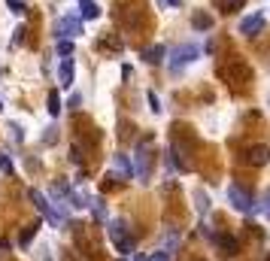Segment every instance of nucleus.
Instances as JSON below:
<instances>
[{"instance_id": "27", "label": "nucleus", "mask_w": 270, "mask_h": 261, "mask_svg": "<svg viewBox=\"0 0 270 261\" xmlns=\"http://www.w3.org/2000/svg\"><path fill=\"white\" fill-rule=\"evenodd\" d=\"M9 131H12V140L22 143V128H19V125H9Z\"/></svg>"}, {"instance_id": "34", "label": "nucleus", "mask_w": 270, "mask_h": 261, "mask_svg": "<svg viewBox=\"0 0 270 261\" xmlns=\"http://www.w3.org/2000/svg\"><path fill=\"white\" fill-rule=\"evenodd\" d=\"M0 110H3V97H0Z\"/></svg>"}, {"instance_id": "13", "label": "nucleus", "mask_w": 270, "mask_h": 261, "mask_svg": "<svg viewBox=\"0 0 270 261\" xmlns=\"http://www.w3.org/2000/svg\"><path fill=\"white\" fill-rule=\"evenodd\" d=\"M79 9H82V19H97L100 15V6L94 0H79Z\"/></svg>"}, {"instance_id": "35", "label": "nucleus", "mask_w": 270, "mask_h": 261, "mask_svg": "<svg viewBox=\"0 0 270 261\" xmlns=\"http://www.w3.org/2000/svg\"><path fill=\"white\" fill-rule=\"evenodd\" d=\"M121 261H128V258H121Z\"/></svg>"}, {"instance_id": "22", "label": "nucleus", "mask_w": 270, "mask_h": 261, "mask_svg": "<svg viewBox=\"0 0 270 261\" xmlns=\"http://www.w3.org/2000/svg\"><path fill=\"white\" fill-rule=\"evenodd\" d=\"M91 213H94V219H106V210H103V201H91Z\"/></svg>"}, {"instance_id": "16", "label": "nucleus", "mask_w": 270, "mask_h": 261, "mask_svg": "<svg viewBox=\"0 0 270 261\" xmlns=\"http://www.w3.org/2000/svg\"><path fill=\"white\" fill-rule=\"evenodd\" d=\"M37 231H40V222H33V225H28V228H25V231L19 234V246L25 249V246H28V243L33 240V234H37Z\"/></svg>"}, {"instance_id": "26", "label": "nucleus", "mask_w": 270, "mask_h": 261, "mask_svg": "<svg viewBox=\"0 0 270 261\" xmlns=\"http://www.w3.org/2000/svg\"><path fill=\"white\" fill-rule=\"evenodd\" d=\"M70 161H73V164H82V152H79V146H70Z\"/></svg>"}, {"instance_id": "23", "label": "nucleus", "mask_w": 270, "mask_h": 261, "mask_svg": "<svg viewBox=\"0 0 270 261\" xmlns=\"http://www.w3.org/2000/svg\"><path fill=\"white\" fill-rule=\"evenodd\" d=\"M58 55H73V43H70V40H58Z\"/></svg>"}, {"instance_id": "32", "label": "nucleus", "mask_w": 270, "mask_h": 261, "mask_svg": "<svg viewBox=\"0 0 270 261\" xmlns=\"http://www.w3.org/2000/svg\"><path fill=\"white\" fill-rule=\"evenodd\" d=\"M79 100H82V97H79V94H73V97H70V103H67V107H70V110H76V107H79Z\"/></svg>"}, {"instance_id": "29", "label": "nucleus", "mask_w": 270, "mask_h": 261, "mask_svg": "<svg viewBox=\"0 0 270 261\" xmlns=\"http://www.w3.org/2000/svg\"><path fill=\"white\" fill-rule=\"evenodd\" d=\"M158 6H182V0H158Z\"/></svg>"}, {"instance_id": "19", "label": "nucleus", "mask_w": 270, "mask_h": 261, "mask_svg": "<svg viewBox=\"0 0 270 261\" xmlns=\"http://www.w3.org/2000/svg\"><path fill=\"white\" fill-rule=\"evenodd\" d=\"M6 6H9V12H15V15H25V12H28L25 0H6Z\"/></svg>"}, {"instance_id": "6", "label": "nucleus", "mask_w": 270, "mask_h": 261, "mask_svg": "<svg viewBox=\"0 0 270 261\" xmlns=\"http://www.w3.org/2000/svg\"><path fill=\"white\" fill-rule=\"evenodd\" d=\"M243 158H246V164H252V167H264V164H270V146H264V143L249 146Z\"/></svg>"}, {"instance_id": "28", "label": "nucleus", "mask_w": 270, "mask_h": 261, "mask_svg": "<svg viewBox=\"0 0 270 261\" xmlns=\"http://www.w3.org/2000/svg\"><path fill=\"white\" fill-rule=\"evenodd\" d=\"M149 261H170V252H155L149 255Z\"/></svg>"}, {"instance_id": "9", "label": "nucleus", "mask_w": 270, "mask_h": 261, "mask_svg": "<svg viewBox=\"0 0 270 261\" xmlns=\"http://www.w3.org/2000/svg\"><path fill=\"white\" fill-rule=\"evenodd\" d=\"M137 173L143 179L149 176V152H146V140L140 143V149H137Z\"/></svg>"}, {"instance_id": "30", "label": "nucleus", "mask_w": 270, "mask_h": 261, "mask_svg": "<svg viewBox=\"0 0 270 261\" xmlns=\"http://www.w3.org/2000/svg\"><path fill=\"white\" fill-rule=\"evenodd\" d=\"M261 210H264V216L270 219V191H267V195H264V206H261Z\"/></svg>"}, {"instance_id": "24", "label": "nucleus", "mask_w": 270, "mask_h": 261, "mask_svg": "<svg viewBox=\"0 0 270 261\" xmlns=\"http://www.w3.org/2000/svg\"><path fill=\"white\" fill-rule=\"evenodd\" d=\"M149 110H152V113H161V100H158L155 91H149Z\"/></svg>"}, {"instance_id": "33", "label": "nucleus", "mask_w": 270, "mask_h": 261, "mask_svg": "<svg viewBox=\"0 0 270 261\" xmlns=\"http://www.w3.org/2000/svg\"><path fill=\"white\" fill-rule=\"evenodd\" d=\"M134 261H149V258H146V255H137V258H134Z\"/></svg>"}, {"instance_id": "1", "label": "nucleus", "mask_w": 270, "mask_h": 261, "mask_svg": "<svg viewBox=\"0 0 270 261\" xmlns=\"http://www.w3.org/2000/svg\"><path fill=\"white\" fill-rule=\"evenodd\" d=\"M110 240L116 243V249H119L124 258L134 255V237L128 234V228H124V222H121V219L110 222Z\"/></svg>"}, {"instance_id": "31", "label": "nucleus", "mask_w": 270, "mask_h": 261, "mask_svg": "<svg viewBox=\"0 0 270 261\" xmlns=\"http://www.w3.org/2000/svg\"><path fill=\"white\" fill-rule=\"evenodd\" d=\"M25 33H28V30H25V28H19V30H15V40H12V43H15V46H19V43L25 40Z\"/></svg>"}, {"instance_id": "36", "label": "nucleus", "mask_w": 270, "mask_h": 261, "mask_svg": "<svg viewBox=\"0 0 270 261\" xmlns=\"http://www.w3.org/2000/svg\"><path fill=\"white\" fill-rule=\"evenodd\" d=\"M194 261H201V258H194Z\"/></svg>"}, {"instance_id": "21", "label": "nucleus", "mask_w": 270, "mask_h": 261, "mask_svg": "<svg viewBox=\"0 0 270 261\" xmlns=\"http://www.w3.org/2000/svg\"><path fill=\"white\" fill-rule=\"evenodd\" d=\"M194 201H197V210H201V213H207V210H210V198L204 195V191H197Z\"/></svg>"}, {"instance_id": "5", "label": "nucleus", "mask_w": 270, "mask_h": 261, "mask_svg": "<svg viewBox=\"0 0 270 261\" xmlns=\"http://www.w3.org/2000/svg\"><path fill=\"white\" fill-rule=\"evenodd\" d=\"M55 33H58L61 40L79 37V33H82V19H73V15H64V19H58V25H55Z\"/></svg>"}, {"instance_id": "4", "label": "nucleus", "mask_w": 270, "mask_h": 261, "mask_svg": "<svg viewBox=\"0 0 270 261\" xmlns=\"http://www.w3.org/2000/svg\"><path fill=\"white\" fill-rule=\"evenodd\" d=\"M194 58H201V49H197L194 43H185V46H176L173 49V73H179V67H185V64H191Z\"/></svg>"}, {"instance_id": "17", "label": "nucleus", "mask_w": 270, "mask_h": 261, "mask_svg": "<svg viewBox=\"0 0 270 261\" xmlns=\"http://www.w3.org/2000/svg\"><path fill=\"white\" fill-rule=\"evenodd\" d=\"M46 110H49V116H58V113H61V97H58V91H49Z\"/></svg>"}, {"instance_id": "14", "label": "nucleus", "mask_w": 270, "mask_h": 261, "mask_svg": "<svg viewBox=\"0 0 270 261\" xmlns=\"http://www.w3.org/2000/svg\"><path fill=\"white\" fill-rule=\"evenodd\" d=\"M191 25H194V30H210V28H212V15H207V12H194Z\"/></svg>"}, {"instance_id": "8", "label": "nucleus", "mask_w": 270, "mask_h": 261, "mask_svg": "<svg viewBox=\"0 0 270 261\" xmlns=\"http://www.w3.org/2000/svg\"><path fill=\"white\" fill-rule=\"evenodd\" d=\"M73 76H76V67H73V61L67 58V61L58 67V79H61L64 88H70V85H73Z\"/></svg>"}, {"instance_id": "10", "label": "nucleus", "mask_w": 270, "mask_h": 261, "mask_svg": "<svg viewBox=\"0 0 270 261\" xmlns=\"http://www.w3.org/2000/svg\"><path fill=\"white\" fill-rule=\"evenodd\" d=\"M164 55H167V49L161 46V43H155V46H149V49H143V58H146L149 64H161V61H164Z\"/></svg>"}, {"instance_id": "18", "label": "nucleus", "mask_w": 270, "mask_h": 261, "mask_svg": "<svg viewBox=\"0 0 270 261\" xmlns=\"http://www.w3.org/2000/svg\"><path fill=\"white\" fill-rule=\"evenodd\" d=\"M0 173H6V176H12V173H15V167H12V161H9L6 152H0Z\"/></svg>"}, {"instance_id": "11", "label": "nucleus", "mask_w": 270, "mask_h": 261, "mask_svg": "<svg viewBox=\"0 0 270 261\" xmlns=\"http://www.w3.org/2000/svg\"><path fill=\"white\" fill-rule=\"evenodd\" d=\"M215 243L225 249V255H237L240 252V243H237V237H231V234H219L215 237Z\"/></svg>"}, {"instance_id": "7", "label": "nucleus", "mask_w": 270, "mask_h": 261, "mask_svg": "<svg viewBox=\"0 0 270 261\" xmlns=\"http://www.w3.org/2000/svg\"><path fill=\"white\" fill-rule=\"evenodd\" d=\"M261 30H264V12H252V15H246V19L240 22L243 37H255V33H261Z\"/></svg>"}, {"instance_id": "20", "label": "nucleus", "mask_w": 270, "mask_h": 261, "mask_svg": "<svg viewBox=\"0 0 270 261\" xmlns=\"http://www.w3.org/2000/svg\"><path fill=\"white\" fill-rule=\"evenodd\" d=\"M246 0H222V12H237Z\"/></svg>"}, {"instance_id": "2", "label": "nucleus", "mask_w": 270, "mask_h": 261, "mask_svg": "<svg viewBox=\"0 0 270 261\" xmlns=\"http://www.w3.org/2000/svg\"><path fill=\"white\" fill-rule=\"evenodd\" d=\"M30 201H33V206L40 210V216L43 219H49V225H64V219H61V213L52 206L49 201H46V195L43 191H37V188H30Z\"/></svg>"}, {"instance_id": "15", "label": "nucleus", "mask_w": 270, "mask_h": 261, "mask_svg": "<svg viewBox=\"0 0 270 261\" xmlns=\"http://www.w3.org/2000/svg\"><path fill=\"white\" fill-rule=\"evenodd\" d=\"M49 195L61 201V198H67V195H70V185H67L64 179H55V182H52V188H49Z\"/></svg>"}, {"instance_id": "3", "label": "nucleus", "mask_w": 270, "mask_h": 261, "mask_svg": "<svg viewBox=\"0 0 270 261\" xmlns=\"http://www.w3.org/2000/svg\"><path fill=\"white\" fill-rule=\"evenodd\" d=\"M228 201L234 203V210H240V213H252L255 210V198H252L249 191H243L240 185H228Z\"/></svg>"}, {"instance_id": "25", "label": "nucleus", "mask_w": 270, "mask_h": 261, "mask_svg": "<svg viewBox=\"0 0 270 261\" xmlns=\"http://www.w3.org/2000/svg\"><path fill=\"white\" fill-rule=\"evenodd\" d=\"M55 131H58V128H49V131L43 134V143H49V146L55 143V140H58V134H55Z\"/></svg>"}, {"instance_id": "12", "label": "nucleus", "mask_w": 270, "mask_h": 261, "mask_svg": "<svg viewBox=\"0 0 270 261\" xmlns=\"http://www.w3.org/2000/svg\"><path fill=\"white\" fill-rule=\"evenodd\" d=\"M113 164H116V170L121 173V179H128L131 173H134V167H131V161H128V155H116Z\"/></svg>"}]
</instances>
